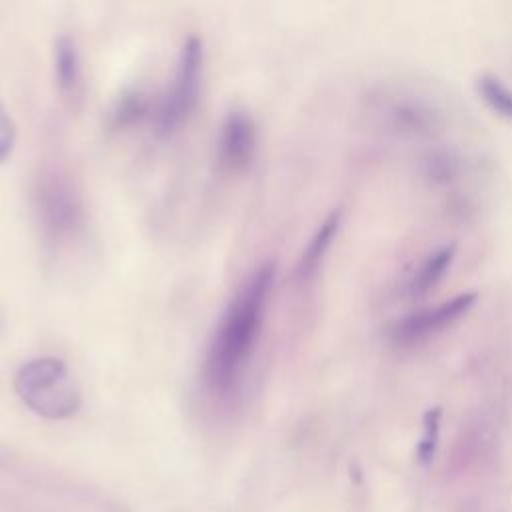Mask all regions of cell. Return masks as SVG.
I'll return each instance as SVG.
<instances>
[{
  "instance_id": "1",
  "label": "cell",
  "mask_w": 512,
  "mask_h": 512,
  "mask_svg": "<svg viewBox=\"0 0 512 512\" xmlns=\"http://www.w3.org/2000/svg\"><path fill=\"white\" fill-rule=\"evenodd\" d=\"M276 266L260 264L228 302L202 360V384L218 400H230L242 386L256 352Z\"/></svg>"
},
{
  "instance_id": "2",
  "label": "cell",
  "mask_w": 512,
  "mask_h": 512,
  "mask_svg": "<svg viewBox=\"0 0 512 512\" xmlns=\"http://www.w3.org/2000/svg\"><path fill=\"white\" fill-rule=\"evenodd\" d=\"M14 390L32 412L48 420L70 418L80 406V390L70 368L54 356L22 364L14 376Z\"/></svg>"
},
{
  "instance_id": "3",
  "label": "cell",
  "mask_w": 512,
  "mask_h": 512,
  "mask_svg": "<svg viewBox=\"0 0 512 512\" xmlns=\"http://www.w3.org/2000/svg\"><path fill=\"white\" fill-rule=\"evenodd\" d=\"M202 64H204L202 40L198 36H190L180 50V58L176 62L172 82L156 110V128L160 134L168 136L176 132L194 114L200 98Z\"/></svg>"
},
{
  "instance_id": "4",
  "label": "cell",
  "mask_w": 512,
  "mask_h": 512,
  "mask_svg": "<svg viewBox=\"0 0 512 512\" xmlns=\"http://www.w3.org/2000/svg\"><path fill=\"white\" fill-rule=\"evenodd\" d=\"M370 108L384 128L410 138L436 136L444 126V112L426 96L404 88H382L370 96Z\"/></svg>"
},
{
  "instance_id": "5",
  "label": "cell",
  "mask_w": 512,
  "mask_h": 512,
  "mask_svg": "<svg viewBox=\"0 0 512 512\" xmlns=\"http://www.w3.org/2000/svg\"><path fill=\"white\" fill-rule=\"evenodd\" d=\"M476 300V292H460L436 304L416 308L394 320V324L388 328V340L396 348H414L426 344L462 322L476 306Z\"/></svg>"
},
{
  "instance_id": "6",
  "label": "cell",
  "mask_w": 512,
  "mask_h": 512,
  "mask_svg": "<svg viewBox=\"0 0 512 512\" xmlns=\"http://www.w3.org/2000/svg\"><path fill=\"white\" fill-rule=\"evenodd\" d=\"M36 214L42 234L52 242L74 236L82 222L84 210L74 186L60 174H46L36 188Z\"/></svg>"
},
{
  "instance_id": "7",
  "label": "cell",
  "mask_w": 512,
  "mask_h": 512,
  "mask_svg": "<svg viewBox=\"0 0 512 512\" xmlns=\"http://www.w3.org/2000/svg\"><path fill=\"white\" fill-rule=\"evenodd\" d=\"M256 152V126L242 110L224 118L218 134V160L226 170L240 172L250 166Z\"/></svg>"
},
{
  "instance_id": "8",
  "label": "cell",
  "mask_w": 512,
  "mask_h": 512,
  "mask_svg": "<svg viewBox=\"0 0 512 512\" xmlns=\"http://www.w3.org/2000/svg\"><path fill=\"white\" fill-rule=\"evenodd\" d=\"M456 260V244H442L430 250L408 274L400 286L402 298L420 300L428 296L450 272Z\"/></svg>"
},
{
  "instance_id": "9",
  "label": "cell",
  "mask_w": 512,
  "mask_h": 512,
  "mask_svg": "<svg viewBox=\"0 0 512 512\" xmlns=\"http://www.w3.org/2000/svg\"><path fill=\"white\" fill-rule=\"evenodd\" d=\"M342 218H344V212L342 208H336L332 210L322 222L320 226L316 228V232L312 234V238L308 240L298 264H296V270H294V276L298 282H308L316 276V272L320 270L328 250L332 248L334 244V238L338 236L340 232V226H342Z\"/></svg>"
},
{
  "instance_id": "10",
  "label": "cell",
  "mask_w": 512,
  "mask_h": 512,
  "mask_svg": "<svg viewBox=\"0 0 512 512\" xmlns=\"http://www.w3.org/2000/svg\"><path fill=\"white\" fill-rule=\"evenodd\" d=\"M54 76H56L58 90L64 96L76 94L82 78V66H80V52L72 36L64 34L54 44Z\"/></svg>"
},
{
  "instance_id": "11",
  "label": "cell",
  "mask_w": 512,
  "mask_h": 512,
  "mask_svg": "<svg viewBox=\"0 0 512 512\" xmlns=\"http://www.w3.org/2000/svg\"><path fill=\"white\" fill-rule=\"evenodd\" d=\"M422 176L432 186H450L466 172L464 158L450 148H436L422 156Z\"/></svg>"
},
{
  "instance_id": "12",
  "label": "cell",
  "mask_w": 512,
  "mask_h": 512,
  "mask_svg": "<svg viewBox=\"0 0 512 512\" xmlns=\"http://www.w3.org/2000/svg\"><path fill=\"white\" fill-rule=\"evenodd\" d=\"M474 90L478 98L500 118L512 120V86H508L498 74L482 72L474 78Z\"/></svg>"
},
{
  "instance_id": "13",
  "label": "cell",
  "mask_w": 512,
  "mask_h": 512,
  "mask_svg": "<svg viewBox=\"0 0 512 512\" xmlns=\"http://www.w3.org/2000/svg\"><path fill=\"white\" fill-rule=\"evenodd\" d=\"M440 420H442V410L430 408L424 418H422V438L416 446V460L420 466H428L434 460L438 438H440Z\"/></svg>"
},
{
  "instance_id": "14",
  "label": "cell",
  "mask_w": 512,
  "mask_h": 512,
  "mask_svg": "<svg viewBox=\"0 0 512 512\" xmlns=\"http://www.w3.org/2000/svg\"><path fill=\"white\" fill-rule=\"evenodd\" d=\"M148 112V100L140 92H128L124 94L114 110H112V126H128L132 122H138Z\"/></svg>"
},
{
  "instance_id": "15",
  "label": "cell",
  "mask_w": 512,
  "mask_h": 512,
  "mask_svg": "<svg viewBox=\"0 0 512 512\" xmlns=\"http://www.w3.org/2000/svg\"><path fill=\"white\" fill-rule=\"evenodd\" d=\"M16 144V126L6 106L0 102V162H6Z\"/></svg>"
}]
</instances>
